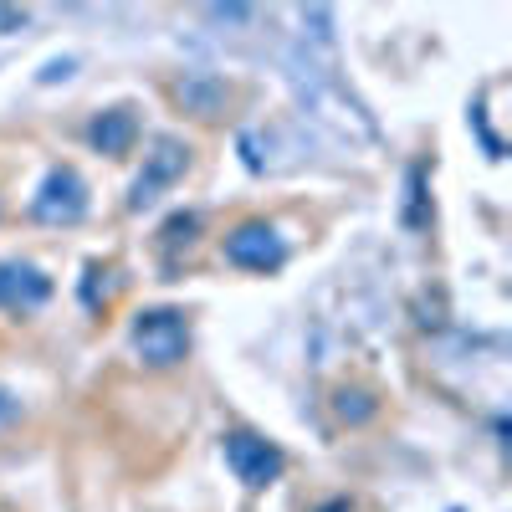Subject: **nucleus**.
I'll return each instance as SVG.
<instances>
[{
    "mask_svg": "<svg viewBox=\"0 0 512 512\" xmlns=\"http://www.w3.org/2000/svg\"><path fill=\"white\" fill-rule=\"evenodd\" d=\"M221 456H226V466H231V477H236L241 487H251V492L272 487V482L287 472L282 446L267 441L262 431H246V425H236V431L221 436Z\"/></svg>",
    "mask_w": 512,
    "mask_h": 512,
    "instance_id": "nucleus-3",
    "label": "nucleus"
},
{
    "mask_svg": "<svg viewBox=\"0 0 512 512\" xmlns=\"http://www.w3.org/2000/svg\"><path fill=\"white\" fill-rule=\"evenodd\" d=\"M47 297H52V277L36 262H26V256H6V262H0V308L6 313L26 318L47 303Z\"/></svg>",
    "mask_w": 512,
    "mask_h": 512,
    "instance_id": "nucleus-6",
    "label": "nucleus"
},
{
    "mask_svg": "<svg viewBox=\"0 0 512 512\" xmlns=\"http://www.w3.org/2000/svg\"><path fill=\"white\" fill-rule=\"evenodd\" d=\"M333 415L344 425H369L379 415V395L369 390V384H338L333 390Z\"/></svg>",
    "mask_w": 512,
    "mask_h": 512,
    "instance_id": "nucleus-9",
    "label": "nucleus"
},
{
    "mask_svg": "<svg viewBox=\"0 0 512 512\" xmlns=\"http://www.w3.org/2000/svg\"><path fill=\"white\" fill-rule=\"evenodd\" d=\"M200 226H205V216H200V210H175V216H169V221L159 226V246H164V251H180V246H195Z\"/></svg>",
    "mask_w": 512,
    "mask_h": 512,
    "instance_id": "nucleus-10",
    "label": "nucleus"
},
{
    "mask_svg": "<svg viewBox=\"0 0 512 512\" xmlns=\"http://www.w3.org/2000/svg\"><path fill=\"white\" fill-rule=\"evenodd\" d=\"M0 216H6V200H0Z\"/></svg>",
    "mask_w": 512,
    "mask_h": 512,
    "instance_id": "nucleus-13",
    "label": "nucleus"
},
{
    "mask_svg": "<svg viewBox=\"0 0 512 512\" xmlns=\"http://www.w3.org/2000/svg\"><path fill=\"white\" fill-rule=\"evenodd\" d=\"M128 349L154 374H169L190 359V313L185 308H139L128 323Z\"/></svg>",
    "mask_w": 512,
    "mask_h": 512,
    "instance_id": "nucleus-1",
    "label": "nucleus"
},
{
    "mask_svg": "<svg viewBox=\"0 0 512 512\" xmlns=\"http://www.w3.org/2000/svg\"><path fill=\"white\" fill-rule=\"evenodd\" d=\"M190 144L185 139H175V134H159L154 139V149L144 154V169H139V180L128 185V210H144V205H154L169 185H175L185 169H190Z\"/></svg>",
    "mask_w": 512,
    "mask_h": 512,
    "instance_id": "nucleus-5",
    "label": "nucleus"
},
{
    "mask_svg": "<svg viewBox=\"0 0 512 512\" xmlns=\"http://www.w3.org/2000/svg\"><path fill=\"white\" fill-rule=\"evenodd\" d=\"M21 420H26V405H21V395L0 384V436H6V431H16Z\"/></svg>",
    "mask_w": 512,
    "mask_h": 512,
    "instance_id": "nucleus-11",
    "label": "nucleus"
},
{
    "mask_svg": "<svg viewBox=\"0 0 512 512\" xmlns=\"http://www.w3.org/2000/svg\"><path fill=\"white\" fill-rule=\"evenodd\" d=\"M313 512H354V502H349V497H328V502H318Z\"/></svg>",
    "mask_w": 512,
    "mask_h": 512,
    "instance_id": "nucleus-12",
    "label": "nucleus"
},
{
    "mask_svg": "<svg viewBox=\"0 0 512 512\" xmlns=\"http://www.w3.org/2000/svg\"><path fill=\"white\" fill-rule=\"evenodd\" d=\"M221 256H226L236 272L267 277V272H282V267H287L292 246H287V236H282L277 221H267V216H246V221H236V226L221 236Z\"/></svg>",
    "mask_w": 512,
    "mask_h": 512,
    "instance_id": "nucleus-2",
    "label": "nucleus"
},
{
    "mask_svg": "<svg viewBox=\"0 0 512 512\" xmlns=\"http://www.w3.org/2000/svg\"><path fill=\"white\" fill-rule=\"evenodd\" d=\"M169 98H175L185 113H195V118H221L226 103H231V88H226V77H216V72H185V77H175Z\"/></svg>",
    "mask_w": 512,
    "mask_h": 512,
    "instance_id": "nucleus-8",
    "label": "nucleus"
},
{
    "mask_svg": "<svg viewBox=\"0 0 512 512\" xmlns=\"http://www.w3.org/2000/svg\"><path fill=\"white\" fill-rule=\"evenodd\" d=\"M88 180L77 175L72 164H52L47 180H41V190L31 195V221L41 226H77L82 216H88Z\"/></svg>",
    "mask_w": 512,
    "mask_h": 512,
    "instance_id": "nucleus-4",
    "label": "nucleus"
},
{
    "mask_svg": "<svg viewBox=\"0 0 512 512\" xmlns=\"http://www.w3.org/2000/svg\"><path fill=\"white\" fill-rule=\"evenodd\" d=\"M139 134H144L139 108H128V103L103 108V113L88 118V144L98 154H108V159H128V154H134V144H139Z\"/></svg>",
    "mask_w": 512,
    "mask_h": 512,
    "instance_id": "nucleus-7",
    "label": "nucleus"
}]
</instances>
